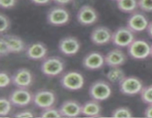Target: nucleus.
Listing matches in <instances>:
<instances>
[{"instance_id":"nucleus-24","label":"nucleus","mask_w":152,"mask_h":118,"mask_svg":"<svg viewBox=\"0 0 152 118\" xmlns=\"http://www.w3.org/2000/svg\"><path fill=\"white\" fill-rule=\"evenodd\" d=\"M111 117H133V112L127 106H120L111 112Z\"/></svg>"},{"instance_id":"nucleus-33","label":"nucleus","mask_w":152,"mask_h":118,"mask_svg":"<svg viewBox=\"0 0 152 118\" xmlns=\"http://www.w3.org/2000/svg\"><path fill=\"white\" fill-rule=\"evenodd\" d=\"M31 1L37 5H47L53 1V0H31Z\"/></svg>"},{"instance_id":"nucleus-22","label":"nucleus","mask_w":152,"mask_h":118,"mask_svg":"<svg viewBox=\"0 0 152 118\" xmlns=\"http://www.w3.org/2000/svg\"><path fill=\"white\" fill-rule=\"evenodd\" d=\"M126 77V73L120 67L111 68V69L106 74L107 79L111 83L119 84Z\"/></svg>"},{"instance_id":"nucleus-2","label":"nucleus","mask_w":152,"mask_h":118,"mask_svg":"<svg viewBox=\"0 0 152 118\" xmlns=\"http://www.w3.org/2000/svg\"><path fill=\"white\" fill-rule=\"evenodd\" d=\"M60 84L65 89L69 91H77L84 86V76L78 71H68L61 76Z\"/></svg>"},{"instance_id":"nucleus-31","label":"nucleus","mask_w":152,"mask_h":118,"mask_svg":"<svg viewBox=\"0 0 152 118\" xmlns=\"http://www.w3.org/2000/svg\"><path fill=\"white\" fill-rule=\"evenodd\" d=\"M35 116L34 112L29 109H24V110L19 111V112H16L13 117H34Z\"/></svg>"},{"instance_id":"nucleus-26","label":"nucleus","mask_w":152,"mask_h":118,"mask_svg":"<svg viewBox=\"0 0 152 118\" xmlns=\"http://www.w3.org/2000/svg\"><path fill=\"white\" fill-rule=\"evenodd\" d=\"M140 98L145 104H152V84L142 88L140 94Z\"/></svg>"},{"instance_id":"nucleus-30","label":"nucleus","mask_w":152,"mask_h":118,"mask_svg":"<svg viewBox=\"0 0 152 118\" xmlns=\"http://www.w3.org/2000/svg\"><path fill=\"white\" fill-rule=\"evenodd\" d=\"M139 8L142 12H152V0H138Z\"/></svg>"},{"instance_id":"nucleus-17","label":"nucleus","mask_w":152,"mask_h":118,"mask_svg":"<svg viewBox=\"0 0 152 118\" xmlns=\"http://www.w3.org/2000/svg\"><path fill=\"white\" fill-rule=\"evenodd\" d=\"M127 55L126 53L118 47L108 52L105 55V65L109 67H120L127 61Z\"/></svg>"},{"instance_id":"nucleus-1","label":"nucleus","mask_w":152,"mask_h":118,"mask_svg":"<svg viewBox=\"0 0 152 118\" xmlns=\"http://www.w3.org/2000/svg\"><path fill=\"white\" fill-rule=\"evenodd\" d=\"M65 68V62L59 56L46 57L42 62L40 69L45 76L55 78L62 75Z\"/></svg>"},{"instance_id":"nucleus-21","label":"nucleus","mask_w":152,"mask_h":118,"mask_svg":"<svg viewBox=\"0 0 152 118\" xmlns=\"http://www.w3.org/2000/svg\"><path fill=\"white\" fill-rule=\"evenodd\" d=\"M117 5L120 11L130 14L139 8L138 0H119L117 1Z\"/></svg>"},{"instance_id":"nucleus-13","label":"nucleus","mask_w":152,"mask_h":118,"mask_svg":"<svg viewBox=\"0 0 152 118\" xmlns=\"http://www.w3.org/2000/svg\"><path fill=\"white\" fill-rule=\"evenodd\" d=\"M149 22L143 12L136 10L129 16L127 20V26L134 32H140L147 30Z\"/></svg>"},{"instance_id":"nucleus-29","label":"nucleus","mask_w":152,"mask_h":118,"mask_svg":"<svg viewBox=\"0 0 152 118\" xmlns=\"http://www.w3.org/2000/svg\"><path fill=\"white\" fill-rule=\"evenodd\" d=\"M12 83V77L7 72L1 71L0 72V87L1 88L8 86Z\"/></svg>"},{"instance_id":"nucleus-14","label":"nucleus","mask_w":152,"mask_h":118,"mask_svg":"<svg viewBox=\"0 0 152 118\" xmlns=\"http://www.w3.org/2000/svg\"><path fill=\"white\" fill-rule=\"evenodd\" d=\"M113 32L105 26H97L91 31L90 38L94 44L102 46L109 44L112 40Z\"/></svg>"},{"instance_id":"nucleus-32","label":"nucleus","mask_w":152,"mask_h":118,"mask_svg":"<svg viewBox=\"0 0 152 118\" xmlns=\"http://www.w3.org/2000/svg\"><path fill=\"white\" fill-rule=\"evenodd\" d=\"M17 0H0V6L2 9H11L16 6Z\"/></svg>"},{"instance_id":"nucleus-15","label":"nucleus","mask_w":152,"mask_h":118,"mask_svg":"<svg viewBox=\"0 0 152 118\" xmlns=\"http://www.w3.org/2000/svg\"><path fill=\"white\" fill-rule=\"evenodd\" d=\"M105 64V55L98 51L90 52L83 59V66L88 70H98L102 69Z\"/></svg>"},{"instance_id":"nucleus-19","label":"nucleus","mask_w":152,"mask_h":118,"mask_svg":"<svg viewBox=\"0 0 152 118\" xmlns=\"http://www.w3.org/2000/svg\"><path fill=\"white\" fill-rule=\"evenodd\" d=\"M1 35H2L8 43L11 53L17 54V53L25 51L27 48L26 44L24 40L19 35H14V34H5V35L2 34Z\"/></svg>"},{"instance_id":"nucleus-34","label":"nucleus","mask_w":152,"mask_h":118,"mask_svg":"<svg viewBox=\"0 0 152 118\" xmlns=\"http://www.w3.org/2000/svg\"><path fill=\"white\" fill-rule=\"evenodd\" d=\"M144 115L146 117L152 118V104L148 105L146 109H145V112H144Z\"/></svg>"},{"instance_id":"nucleus-38","label":"nucleus","mask_w":152,"mask_h":118,"mask_svg":"<svg viewBox=\"0 0 152 118\" xmlns=\"http://www.w3.org/2000/svg\"><path fill=\"white\" fill-rule=\"evenodd\" d=\"M113 1H119V0H113Z\"/></svg>"},{"instance_id":"nucleus-23","label":"nucleus","mask_w":152,"mask_h":118,"mask_svg":"<svg viewBox=\"0 0 152 118\" xmlns=\"http://www.w3.org/2000/svg\"><path fill=\"white\" fill-rule=\"evenodd\" d=\"M13 105L10 102V99L1 97L0 98V116H8L12 111Z\"/></svg>"},{"instance_id":"nucleus-9","label":"nucleus","mask_w":152,"mask_h":118,"mask_svg":"<svg viewBox=\"0 0 152 118\" xmlns=\"http://www.w3.org/2000/svg\"><path fill=\"white\" fill-rule=\"evenodd\" d=\"M9 99L13 106L19 108H24L33 103L34 93L28 88H18L10 92Z\"/></svg>"},{"instance_id":"nucleus-25","label":"nucleus","mask_w":152,"mask_h":118,"mask_svg":"<svg viewBox=\"0 0 152 118\" xmlns=\"http://www.w3.org/2000/svg\"><path fill=\"white\" fill-rule=\"evenodd\" d=\"M39 116L42 117H45V118H49V117L53 118V117H61L62 115H61L59 109H56V108H55L54 106H52V107L47 108V109H42Z\"/></svg>"},{"instance_id":"nucleus-20","label":"nucleus","mask_w":152,"mask_h":118,"mask_svg":"<svg viewBox=\"0 0 152 118\" xmlns=\"http://www.w3.org/2000/svg\"><path fill=\"white\" fill-rule=\"evenodd\" d=\"M102 111V109L99 101L94 99L88 100L82 105V114L83 116L90 117H100Z\"/></svg>"},{"instance_id":"nucleus-5","label":"nucleus","mask_w":152,"mask_h":118,"mask_svg":"<svg viewBox=\"0 0 152 118\" xmlns=\"http://www.w3.org/2000/svg\"><path fill=\"white\" fill-rule=\"evenodd\" d=\"M128 53L132 58L135 60H143L151 56V45L143 39L134 40L127 47Z\"/></svg>"},{"instance_id":"nucleus-11","label":"nucleus","mask_w":152,"mask_h":118,"mask_svg":"<svg viewBox=\"0 0 152 118\" xmlns=\"http://www.w3.org/2000/svg\"><path fill=\"white\" fill-rule=\"evenodd\" d=\"M81 47L80 40L75 36H65L61 38L58 44V49L62 54L66 56H74L78 53Z\"/></svg>"},{"instance_id":"nucleus-4","label":"nucleus","mask_w":152,"mask_h":118,"mask_svg":"<svg viewBox=\"0 0 152 118\" xmlns=\"http://www.w3.org/2000/svg\"><path fill=\"white\" fill-rule=\"evenodd\" d=\"M71 19L69 11L64 6L57 5L49 9L46 16L47 22L52 26L60 27L67 24Z\"/></svg>"},{"instance_id":"nucleus-16","label":"nucleus","mask_w":152,"mask_h":118,"mask_svg":"<svg viewBox=\"0 0 152 118\" xmlns=\"http://www.w3.org/2000/svg\"><path fill=\"white\" fill-rule=\"evenodd\" d=\"M48 50L44 43L37 41L27 46L25 54L28 58L32 60H42L47 57Z\"/></svg>"},{"instance_id":"nucleus-35","label":"nucleus","mask_w":152,"mask_h":118,"mask_svg":"<svg viewBox=\"0 0 152 118\" xmlns=\"http://www.w3.org/2000/svg\"><path fill=\"white\" fill-rule=\"evenodd\" d=\"M74 0H53V2H55L56 4L60 6L66 5V4H68L71 2H72Z\"/></svg>"},{"instance_id":"nucleus-3","label":"nucleus","mask_w":152,"mask_h":118,"mask_svg":"<svg viewBox=\"0 0 152 118\" xmlns=\"http://www.w3.org/2000/svg\"><path fill=\"white\" fill-rule=\"evenodd\" d=\"M88 93L92 99L102 102L111 97L112 88L109 81L99 79L92 83L89 88Z\"/></svg>"},{"instance_id":"nucleus-6","label":"nucleus","mask_w":152,"mask_h":118,"mask_svg":"<svg viewBox=\"0 0 152 118\" xmlns=\"http://www.w3.org/2000/svg\"><path fill=\"white\" fill-rule=\"evenodd\" d=\"M134 33L128 26L120 27L113 32L111 43L119 48L128 47L135 39Z\"/></svg>"},{"instance_id":"nucleus-10","label":"nucleus","mask_w":152,"mask_h":118,"mask_svg":"<svg viewBox=\"0 0 152 118\" xmlns=\"http://www.w3.org/2000/svg\"><path fill=\"white\" fill-rule=\"evenodd\" d=\"M99 19L97 10L90 4L83 5L77 13V19L83 26H91L96 23Z\"/></svg>"},{"instance_id":"nucleus-36","label":"nucleus","mask_w":152,"mask_h":118,"mask_svg":"<svg viewBox=\"0 0 152 118\" xmlns=\"http://www.w3.org/2000/svg\"><path fill=\"white\" fill-rule=\"evenodd\" d=\"M147 32H148V35H150V37L152 38V21L151 22H149V24H148V27H147Z\"/></svg>"},{"instance_id":"nucleus-7","label":"nucleus","mask_w":152,"mask_h":118,"mask_svg":"<svg viewBox=\"0 0 152 118\" xmlns=\"http://www.w3.org/2000/svg\"><path fill=\"white\" fill-rule=\"evenodd\" d=\"M56 101V94L52 90L42 88L34 93L33 103L39 109H44L55 106Z\"/></svg>"},{"instance_id":"nucleus-18","label":"nucleus","mask_w":152,"mask_h":118,"mask_svg":"<svg viewBox=\"0 0 152 118\" xmlns=\"http://www.w3.org/2000/svg\"><path fill=\"white\" fill-rule=\"evenodd\" d=\"M59 109L62 117H75L82 114V104L72 99L65 100Z\"/></svg>"},{"instance_id":"nucleus-28","label":"nucleus","mask_w":152,"mask_h":118,"mask_svg":"<svg viewBox=\"0 0 152 118\" xmlns=\"http://www.w3.org/2000/svg\"><path fill=\"white\" fill-rule=\"evenodd\" d=\"M11 53V50H10V46H9L8 43L5 40V38L1 35L0 38V56L1 58L4 57V56H7Z\"/></svg>"},{"instance_id":"nucleus-12","label":"nucleus","mask_w":152,"mask_h":118,"mask_svg":"<svg viewBox=\"0 0 152 118\" xmlns=\"http://www.w3.org/2000/svg\"><path fill=\"white\" fill-rule=\"evenodd\" d=\"M12 83L18 88H30L34 81L32 72L27 68H19L12 75Z\"/></svg>"},{"instance_id":"nucleus-8","label":"nucleus","mask_w":152,"mask_h":118,"mask_svg":"<svg viewBox=\"0 0 152 118\" xmlns=\"http://www.w3.org/2000/svg\"><path fill=\"white\" fill-rule=\"evenodd\" d=\"M144 87L142 80L137 76H126L119 83V88L122 94L127 96H134L140 94Z\"/></svg>"},{"instance_id":"nucleus-37","label":"nucleus","mask_w":152,"mask_h":118,"mask_svg":"<svg viewBox=\"0 0 152 118\" xmlns=\"http://www.w3.org/2000/svg\"><path fill=\"white\" fill-rule=\"evenodd\" d=\"M151 56L152 57V45H151Z\"/></svg>"},{"instance_id":"nucleus-27","label":"nucleus","mask_w":152,"mask_h":118,"mask_svg":"<svg viewBox=\"0 0 152 118\" xmlns=\"http://www.w3.org/2000/svg\"><path fill=\"white\" fill-rule=\"evenodd\" d=\"M0 20H1V27H0V32L2 35L4 32H7L10 27L11 22L8 16L4 13H1L0 14Z\"/></svg>"}]
</instances>
